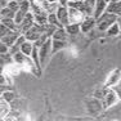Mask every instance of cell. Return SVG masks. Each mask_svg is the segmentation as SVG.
<instances>
[{
  "label": "cell",
  "instance_id": "2",
  "mask_svg": "<svg viewBox=\"0 0 121 121\" xmlns=\"http://www.w3.org/2000/svg\"><path fill=\"white\" fill-rule=\"evenodd\" d=\"M119 95H117L116 90H115V88H108L107 93H106L104 98H103L102 100V106H103V109H108L111 107H113V106H116L117 103H119Z\"/></svg>",
  "mask_w": 121,
  "mask_h": 121
},
{
  "label": "cell",
  "instance_id": "30",
  "mask_svg": "<svg viewBox=\"0 0 121 121\" xmlns=\"http://www.w3.org/2000/svg\"><path fill=\"white\" fill-rule=\"evenodd\" d=\"M9 50H10V48L5 43L0 41V54H7V53H9Z\"/></svg>",
  "mask_w": 121,
  "mask_h": 121
},
{
  "label": "cell",
  "instance_id": "32",
  "mask_svg": "<svg viewBox=\"0 0 121 121\" xmlns=\"http://www.w3.org/2000/svg\"><path fill=\"white\" fill-rule=\"evenodd\" d=\"M68 1H70V0H58V4L62 5V7H67Z\"/></svg>",
  "mask_w": 121,
  "mask_h": 121
},
{
  "label": "cell",
  "instance_id": "22",
  "mask_svg": "<svg viewBox=\"0 0 121 121\" xmlns=\"http://www.w3.org/2000/svg\"><path fill=\"white\" fill-rule=\"evenodd\" d=\"M0 17H1V18H14V17H16V12H13V10L8 7L1 8V9H0Z\"/></svg>",
  "mask_w": 121,
  "mask_h": 121
},
{
  "label": "cell",
  "instance_id": "38",
  "mask_svg": "<svg viewBox=\"0 0 121 121\" xmlns=\"http://www.w3.org/2000/svg\"><path fill=\"white\" fill-rule=\"evenodd\" d=\"M9 1H10V0H9Z\"/></svg>",
  "mask_w": 121,
  "mask_h": 121
},
{
  "label": "cell",
  "instance_id": "25",
  "mask_svg": "<svg viewBox=\"0 0 121 121\" xmlns=\"http://www.w3.org/2000/svg\"><path fill=\"white\" fill-rule=\"evenodd\" d=\"M31 7H32V1H30V0H22L19 3V9L23 10L25 13L31 12Z\"/></svg>",
  "mask_w": 121,
  "mask_h": 121
},
{
  "label": "cell",
  "instance_id": "10",
  "mask_svg": "<svg viewBox=\"0 0 121 121\" xmlns=\"http://www.w3.org/2000/svg\"><path fill=\"white\" fill-rule=\"evenodd\" d=\"M35 23H36V22H35V17H34L32 12H28L27 14H26L23 22H22V23L19 25V28H21L22 34H25L26 31H28V30H30V28L32 27V26L35 25Z\"/></svg>",
  "mask_w": 121,
  "mask_h": 121
},
{
  "label": "cell",
  "instance_id": "16",
  "mask_svg": "<svg viewBox=\"0 0 121 121\" xmlns=\"http://www.w3.org/2000/svg\"><path fill=\"white\" fill-rule=\"evenodd\" d=\"M28 57H30V56H26L25 53H22V52L19 50V52H17V53L13 54V60H14L16 65L21 66V67H25V65H26V62H27Z\"/></svg>",
  "mask_w": 121,
  "mask_h": 121
},
{
  "label": "cell",
  "instance_id": "4",
  "mask_svg": "<svg viewBox=\"0 0 121 121\" xmlns=\"http://www.w3.org/2000/svg\"><path fill=\"white\" fill-rule=\"evenodd\" d=\"M120 81H121V68H115L107 75L104 85L107 88H115L116 85L120 84Z\"/></svg>",
  "mask_w": 121,
  "mask_h": 121
},
{
  "label": "cell",
  "instance_id": "28",
  "mask_svg": "<svg viewBox=\"0 0 121 121\" xmlns=\"http://www.w3.org/2000/svg\"><path fill=\"white\" fill-rule=\"evenodd\" d=\"M8 8H10L13 12H18L19 10V1L18 0H10L8 3Z\"/></svg>",
  "mask_w": 121,
  "mask_h": 121
},
{
  "label": "cell",
  "instance_id": "17",
  "mask_svg": "<svg viewBox=\"0 0 121 121\" xmlns=\"http://www.w3.org/2000/svg\"><path fill=\"white\" fill-rule=\"evenodd\" d=\"M65 28L70 36H76L79 34H81V26H80V23H70L66 26Z\"/></svg>",
  "mask_w": 121,
  "mask_h": 121
},
{
  "label": "cell",
  "instance_id": "8",
  "mask_svg": "<svg viewBox=\"0 0 121 121\" xmlns=\"http://www.w3.org/2000/svg\"><path fill=\"white\" fill-rule=\"evenodd\" d=\"M22 35V32H21V30H16V31H10L8 35H5V36H3V37H0V40H1L3 43H5V44L8 45L9 48H12L14 44H16V41H17V39H18L19 36Z\"/></svg>",
  "mask_w": 121,
  "mask_h": 121
},
{
  "label": "cell",
  "instance_id": "21",
  "mask_svg": "<svg viewBox=\"0 0 121 121\" xmlns=\"http://www.w3.org/2000/svg\"><path fill=\"white\" fill-rule=\"evenodd\" d=\"M107 90H108V88H107V86H106L104 84H103L102 88L97 89V90L94 91L93 97L95 98V99H98V100H100V102H102V100H103V98H104V95H106V93H107Z\"/></svg>",
  "mask_w": 121,
  "mask_h": 121
},
{
  "label": "cell",
  "instance_id": "9",
  "mask_svg": "<svg viewBox=\"0 0 121 121\" xmlns=\"http://www.w3.org/2000/svg\"><path fill=\"white\" fill-rule=\"evenodd\" d=\"M68 16H70L71 23H81L82 19L85 18V13L80 9H75V8H68Z\"/></svg>",
  "mask_w": 121,
  "mask_h": 121
},
{
  "label": "cell",
  "instance_id": "26",
  "mask_svg": "<svg viewBox=\"0 0 121 121\" xmlns=\"http://www.w3.org/2000/svg\"><path fill=\"white\" fill-rule=\"evenodd\" d=\"M67 7L68 8H75V9H80V10H82L84 9V0L82 1H75V0H70L68 1V4H67Z\"/></svg>",
  "mask_w": 121,
  "mask_h": 121
},
{
  "label": "cell",
  "instance_id": "37",
  "mask_svg": "<svg viewBox=\"0 0 121 121\" xmlns=\"http://www.w3.org/2000/svg\"><path fill=\"white\" fill-rule=\"evenodd\" d=\"M75 1H79V0H75ZM80 1H82V0H80Z\"/></svg>",
  "mask_w": 121,
  "mask_h": 121
},
{
  "label": "cell",
  "instance_id": "23",
  "mask_svg": "<svg viewBox=\"0 0 121 121\" xmlns=\"http://www.w3.org/2000/svg\"><path fill=\"white\" fill-rule=\"evenodd\" d=\"M48 23L56 26V27H63V25L59 22L58 17H57V13H49V16H48Z\"/></svg>",
  "mask_w": 121,
  "mask_h": 121
},
{
  "label": "cell",
  "instance_id": "15",
  "mask_svg": "<svg viewBox=\"0 0 121 121\" xmlns=\"http://www.w3.org/2000/svg\"><path fill=\"white\" fill-rule=\"evenodd\" d=\"M95 3L97 0H84V9H82V12L85 13V16H93L94 14Z\"/></svg>",
  "mask_w": 121,
  "mask_h": 121
},
{
  "label": "cell",
  "instance_id": "20",
  "mask_svg": "<svg viewBox=\"0 0 121 121\" xmlns=\"http://www.w3.org/2000/svg\"><path fill=\"white\" fill-rule=\"evenodd\" d=\"M106 32H107L108 36H117V35H120V34H121V28H120L119 23H117V21L115 22L112 26H109L108 30L106 31Z\"/></svg>",
  "mask_w": 121,
  "mask_h": 121
},
{
  "label": "cell",
  "instance_id": "33",
  "mask_svg": "<svg viewBox=\"0 0 121 121\" xmlns=\"http://www.w3.org/2000/svg\"><path fill=\"white\" fill-rule=\"evenodd\" d=\"M115 90H116L117 95H119V99H120V102H121V88H116V86H115Z\"/></svg>",
  "mask_w": 121,
  "mask_h": 121
},
{
  "label": "cell",
  "instance_id": "27",
  "mask_svg": "<svg viewBox=\"0 0 121 121\" xmlns=\"http://www.w3.org/2000/svg\"><path fill=\"white\" fill-rule=\"evenodd\" d=\"M26 14H27V13H25L23 10H21V9H19L18 12H16V17H14V21H16V23L18 25V26L21 25L22 22H23V19H25Z\"/></svg>",
  "mask_w": 121,
  "mask_h": 121
},
{
  "label": "cell",
  "instance_id": "24",
  "mask_svg": "<svg viewBox=\"0 0 121 121\" xmlns=\"http://www.w3.org/2000/svg\"><path fill=\"white\" fill-rule=\"evenodd\" d=\"M1 99H5L7 102L12 103L14 99H16V93L12 90V89H9V90H5L1 93Z\"/></svg>",
  "mask_w": 121,
  "mask_h": 121
},
{
  "label": "cell",
  "instance_id": "35",
  "mask_svg": "<svg viewBox=\"0 0 121 121\" xmlns=\"http://www.w3.org/2000/svg\"><path fill=\"white\" fill-rule=\"evenodd\" d=\"M48 1H50V3H58V0H48Z\"/></svg>",
  "mask_w": 121,
  "mask_h": 121
},
{
  "label": "cell",
  "instance_id": "18",
  "mask_svg": "<svg viewBox=\"0 0 121 121\" xmlns=\"http://www.w3.org/2000/svg\"><path fill=\"white\" fill-rule=\"evenodd\" d=\"M70 36L67 34V31H66L65 27H58L56 31H54L53 36H52V39H57V40H67V37Z\"/></svg>",
  "mask_w": 121,
  "mask_h": 121
},
{
  "label": "cell",
  "instance_id": "31",
  "mask_svg": "<svg viewBox=\"0 0 121 121\" xmlns=\"http://www.w3.org/2000/svg\"><path fill=\"white\" fill-rule=\"evenodd\" d=\"M8 3H9V0H0V9L8 7Z\"/></svg>",
  "mask_w": 121,
  "mask_h": 121
},
{
  "label": "cell",
  "instance_id": "5",
  "mask_svg": "<svg viewBox=\"0 0 121 121\" xmlns=\"http://www.w3.org/2000/svg\"><path fill=\"white\" fill-rule=\"evenodd\" d=\"M44 26H45V25H44ZM44 26H43V25H39V23H35L28 31H26L23 35L26 36V39H27V40H31V41L35 43L36 40L39 39V37L41 36L43 34H44Z\"/></svg>",
  "mask_w": 121,
  "mask_h": 121
},
{
  "label": "cell",
  "instance_id": "36",
  "mask_svg": "<svg viewBox=\"0 0 121 121\" xmlns=\"http://www.w3.org/2000/svg\"><path fill=\"white\" fill-rule=\"evenodd\" d=\"M104 1H107V3H111V1H112V0H104Z\"/></svg>",
  "mask_w": 121,
  "mask_h": 121
},
{
  "label": "cell",
  "instance_id": "3",
  "mask_svg": "<svg viewBox=\"0 0 121 121\" xmlns=\"http://www.w3.org/2000/svg\"><path fill=\"white\" fill-rule=\"evenodd\" d=\"M53 52H52V37H49L47 41L39 48V56H40V62H41V66L44 67L47 65V62L49 60V58L52 57Z\"/></svg>",
  "mask_w": 121,
  "mask_h": 121
},
{
  "label": "cell",
  "instance_id": "19",
  "mask_svg": "<svg viewBox=\"0 0 121 121\" xmlns=\"http://www.w3.org/2000/svg\"><path fill=\"white\" fill-rule=\"evenodd\" d=\"M34 47H35V45H34V41L26 39V41L21 45V52L25 53L26 56H31V53H32V50H34Z\"/></svg>",
  "mask_w": 121,
  "mask_h": 121
},
{
  "label": "cell",
  "instance_id": "7",
  "mask_svg": "<svg viewBox=\"0 0 121 121\" xmlns=\"http://www.w3.org/2000/svg\"><path fill=\"white\" fill-rule=\"evenodd\" d=\"M57 17H58L59 22L63 25V27H66L67 25H70V16H68V7H62V5H58L57 8Z\"/></svg>",
  "mask_w": 121,
  "mask_h": 121
},
{
  "label": "cell",
  "instance_id": "12",
  "mask_svg": "<svg viewBox=\"0 0 121 121\" xmlns=\"http://www.w3.org/2000/svg\"><path fill=\"white\" fill-rule=\"evenodd\" d=\"M107 5H108V3L104 1V0H97V3H95V10H94L93 16L95 17V18L100 17L103 13L106 12V10H107Z\"/></svg>",
  "mask_w": 121,
  "mask_h": 121
},
{
  "label": "cell",
  "instance_id": "14",
  "mask_svg": "<svg viewBox=\"0 0 121 121\" xmlns=\"http://www.w3.org/2000/svg\"><path fill=\"white\" fill-rule=\"evenodd\" d=\"M106 12L116 14V16H120L121 14V0L120 1H115V0H112L111 3H108L107 10H106Z\"/></svg>",
  "mask_w": 121,
  "mask_h": 121
},
{
  "label": "cell",
  "instance_id": "34",
  "mask_svg": "<svg viewBox=\"0 0 121 121\" xmlns=\"http://www.w3.org/2000/svg\"><path fill=\"white\" fill-rule=\"evenodd\" d=\"M117 23H119L120 28H121V14H120V16H117Z\"/></svg>",
  "mask_w": 121,
  "mask_h": 121
},
{
  "label": "cell",
  "instance_id": "11",
  "mask_svg": "<svg viewBox=\"0 0 121 121\" xmlns=\"http://www.w3.org/2000/svg\"><path fill=\"white\" fill-rule=\"evenodd\" d=\"M10 111H12L10 103L0 98V116H1V120H7L8 116L10 115Z\"/></svg>",
  "mask_w": 121,
  "mask_h": 121
},
{
  "label": "cell",
  "instance_id": "6",
  "mask_svg": "<svg viewBox=\"0 0 121 121\" xmlns=\"http://www.w3.org/2000/svg\"><path fill=\"white\" fill-rule=\"evenodd\" d=\"M80 26H81V34H88L94 27H97V18L94 16H85Z\"/></svg>",
  "mask_w": 121,
  "mask_h": 121
},
{
  "label": "cell",
  "instance_id": "29",
  "mask_svg": "<svg viewBox=\"0 0 121 121\" xmlns=\"http://www.w3.org/2000/svg\"><path fill=\"white\" fill-rule=\"evenodd\" d=\"M10 31H12V30H10V28H8L4 23H0V37L8 35V34H9Z\"/></svg>",
  "mask_w": 121,
  "mask_h": 121
},
{
  "label": "cell",
  "instance_id": "13",
  "mask_svg": "<svg viewBox=\"0 0 121 121\" xmlns=\"http://www.w3.org/2000/svg\"><path fill=\"white\" fill-rule=\"evenodd\" d=\"M65 48H67V40H57V39H52V52L57 53V52L63 50Z\"/></svg>",
  "mask_w": 121,
  "mask_h": 121
},
{
  "label": "cell",
  "instance_id": "1",
  "mask_svg": "<svg viewBox=\"0 0 121 121\" xmlns=\"http://www.w3.org/2000/svg\"><path fill=\"white\" fill-rule=\"evenodd\" d=\"M117 21V16L116 14H112L108 12H104L100 17L97 18V28L102 32H106L108 30L109 26H112L115 22Z\"/></svg>",
  "mask_w": 121,
  "mask_h": 121
}]
</instances>
